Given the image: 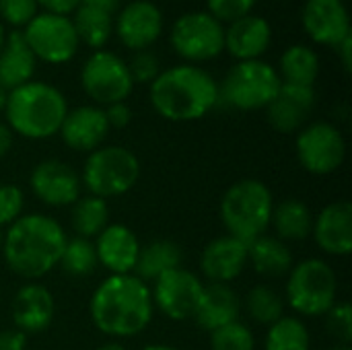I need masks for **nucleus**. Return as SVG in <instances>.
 <instances>
[{"label": "nucleus", "instance_id": "nucleus-1", "mask_svg": "<svg viewBox=\"0 0 352 350\" xmlns=\"http://www.w3.org/2000/svg\"><path fill=\"white\" fill-rule=\"evenodd\" d=\"M151 287L134 274H109L93 291L89 316L93 326L116 340L134 338L153 320Z\"/></svg>", "mask_w": 352, "mask_h": 350}, {"label": "nucleus", "instance_id": "nucleus-2", "mask_svg": "<svg viewBox=\"0 0 352 350\" xmlns=\"http://www.w3.org/2000/svg\"><path fill=\"white\" fill-rule=\"evenodd\" d=\"M66 241V231L56 219L31 212L6 227L0 254L16 276L39 281L58 266Z\"/></svg>", "mask_w": 352, "mask_h": 350}, {"label": "nucleus", "instance_id": "nucleus-3", "mask_svg": "<svg viewBox=\"0 0 352 350\" xmlns=\"http://www.w3.org/2000/svg\"><path fill=\"white\" fill-rule=\"evenodd\" d=\"M151 103L165 120L194 122L219 103V83L196 64H179L151 83Z\"/></svg>", "mask_w": 352, "mask_h": 350}, {"label": "nucleus", "instance_id": "nucleus-4", "mask_svg": "<svg viewBox=\"0 0 352 350\" xmlns=\"http://www.w3.org/2000/svg\"><path fill=\"white\" fill-rule=\"evenodd\" d=\"M68 111L66 97L50 83L29 80L12 91L6 99V126L12 134L29 140H45L58 134Z\"/></svg>", "mask_w": 352, "mask_h": 350}, {"label": "nucleus", "instance_id": "nucleus-5", "mask_svg": "<svg viewBox=\"0 0 352 350\" xmlns=\"http://www.w3.org/2000/svg\"><path fill=\"white\" fill-rule=\"evenodd\" d=\"M274 210V198L270 188L260 179L235 182L221 200V221L227 235L245 243L268 233Z\"/></svg>", "mask_w": 352, "mask_h": 350}, {"label": "nucleus", "instance_id": "nucleus-6", "mask_svg": "<svg viewBox=\"0 0 352 350\" xmlns=\"http://www.w3.org/2000/svg\"><path fill=\"white\" fill-rule=\"evenodd\" d=\"M287 276L285 299L297 318L326 316L338 303V276L326 260H301L293 264Z\"/></svg>", "mask_w": 352, "mask_h": 350}, {"label": "nucleus", "instance_id": "nucleus-7", "mask_svg": "<svg viewBox=\"0 0 352 350\" xmlns=\"http://www.w3.org/2000/svg\"><path fill=\"white\" fill-rule=\"evenodd\" d=\"M138 157L130 149L116 144H103L89 153L80 171V184L87 194L103 200L128 194L138 184Z\"/></svg>", "mask_w": 352, "mask_h": 350}, {"label": "nucleus", "instance_id": "nucleus-8", "mask_svg": "<svg viewBox=\"0 0 352 350\" xmlns=\"http://www.w3.org/2000/svg\"><path fill=\"white\" fill-rule=\"evenodd\" d=\"M280 85L283 80L276 68L268 62L243 60L237 62L219 85V103L223 101L239 111L266 109L276 97Z\"/></svg>", "mask_w": 352, "mask_h": 350}, {"label": "nucleus", "instance_id": "nucleus-9", "mask_svg": "<svg viewBox=\"0 0 352 350\" xmlns=\"http://www.w3.org/2000/svg\"><path fill=\"white\" fill-rule=\"evenodd\" d=\"M295 153L305 171L314 175H330L344 163L346 140L334 124L314 122L297 132Z\"/></svg>", "mask_w": 352, "mask_h": 350}, {"label": "nucleus", "instance_id": "nucleus-10", "mask_svg": "<svg viewBox=\"0 0 352 350\" xmlns=\"http://www.w3.org/2000/svg\"><path fill=\"white\" fill-rule=\"evenodd\" d=\"M82 91L99 105H111L126 101L132 93L134 80L128 64L113 52L97 50L80 70Z\"/></svg>", "mask_w": 352, "mask_h": 350}, {"label": "nucleus", "instance_id": "nucleus-11", "mask_svg": "<svg viewBox=\"0 0 352 350\" xmlns=\"http://www.w3.org/2000/svg\"><path fill=\"white\" fill-rule=\"evenodd\" d=\"M23 37L35 56L47 64H64L78 50V37L68 17L39 12L23 29Z\"/></svg>", "mask_w": 352, "mask_h": 350}, {"label": "nucleus", "instance_id": "nucleus-12", "mask_svg": "<svg viewBox=\"0 0 352 350\" xmlns=\"http://www.w3.org/2000/svg\"><path fill=\"white\" fill-rule=\"evenodd\" d=\"M171 45L188 62L212 60L225 50V29L210 12H188L171 27Z\"/></svg>", "mask_w": 352, "mask_h": 350}, {"label": "nucleus", "instance_id": "nucleus-13", "mask_svg": "<svg viewBox=\"0 0 352 350\" xmlns=\"http://www.w3.org/2000/svg\"><path fill=\"white\" fill-rule=\"evenodd\" d=\"M204 283L198 274L186 268H173L153 283V305L173 322L192 320Z\"/></svg>", "mask_w": 352, "mask_h": 350}, {"label": "nucleus", "instance_id": "nucleus-14", "mask_svg": "<svg viewBox=\"0 0 352 350\" xmlns=\"http://www.w3.org/2000/svg\"><path fill=\"white\" fill-rule=\"evenodd\" d=\"M29 188L39 202L52 208L72 206L82 196L80 173L60 159H45L37 163L29 175Z\"/></svg>", "mask_w": 352, "mask_h": 350}, {"label": "nucleus", "instance_id": "nucleus-15", "mask_svg": "<svg viewBox=\"0 0 352 350\" xmlns=\"http://www.w3.org/2000/svg\"><path fill=\"white\" fill-rule=\"evenodd\" d=\"M109 124L105 111L97 105H78L68 109L58 134L62 136L64 144L76 153H93L105 144L109 134Z\"/></svg>", "mask_w": 352, "mask_h": 350}, {"label": "nucleus", "instance_id": "nucleus-16", "mask_svg": "<svg viewBox=\"0 0 352 350\" xmlns=\"http://www.w3.org/2000/svg\"><path fill=\"white\" fill-rule=\"evenodd\" d=\"M314 107H316L314 87L283 83L276 97L266 107V116L276 132L293 134L299 132L303 126H307Z\"/></svg>", "mask_w": 352, "mask_h": 350}, {"label": "nucleus", "instance_id": "nucleus-17", "mask_svg": "<svg viewBox=\"0 0 352 350\" xmlns=\"http://www.w3.org/2000/svg\"><path fill=\"white\" fill-rule=\"evenodd\" d=\"M311 237L324 254L344 258L352 252V206L349 200L330 202L314 215Z\"/></svg>", "mask_w": 352, "mask_h": 350}, {"label": "nucleus", "instance_id": "nucleus-18", "mask_svg": "<svg viewBox=\"0 0 352 350\" xmlns=\"http://www.w3.org/2000/svg\"><path fill=\"white\" fill-rule=\"evenodd\" d=\"M303 27L316 43L338 47L351 35L349 10L342 0H307Z\"/></svg>", "mask_w": 352, "mask_h": 350}, {"label": "nucleus", "instance_id": "nucleus-19", "mask_svg": "<svg viewBox=\"0 0 352 350\" xmlns=\"http://www.w3.org/2000/svg\"><path fill=\"white\" fill-rule=\"evenodd\" d=\"M248 268V243L231 235L212 239L200 254V272L208 283L229 285Z\"/></svg>", "mask_w": 352, "mask_h": 350}, {"label": "nucleus", "instance_id": "nucleus-20", "mask_svg": "<svg viewBox=\"0 0 352 350\" xmlns=\"http://www.w3.org/2000/svg\"><path fill=\"white\" fill-rule=\"evenodd\" d=\"M95 252H97V262L109 272V274H132L138 252H140V241L136 233L122 225L113 223L107 225L95 239Z\"/></svg>", "mask_w": 352, "mask_h": 350}, {"label": "nucleus", "instance_id": "nucleus-21", "mask_svg": "<svg viewBox=\"0 0 352 350\" xmlns=\"http://www.w3.org/2000/svg\"><path fill=\"white\" fill-rule=\"evenodd\" d=\"M12 322L14 328L23 334H41L45 332L56 316V301L50 289L39 283L23 285L12 299Z\"/></svg>", "mask_w": 352, "mask_h": 350}, {"label": "nucleus", "instance_id": "nucleus-22", "mask_svg": "<svg viewBox=\"0 0 352 350\" xmlns=\"http://www.w3.org/2000/svg\"><path fill=\"white\" fill-rule=\"evenodd\" d=\"M116 31L122 43L130 50H146L163 31V14L157 4L148 0H136L124 6L118 14Z\"/></svg>", "mask_w": 352, "mask_h": 350}, {"label": "nucleus", "instance_id": "nucleus-23", "mask_svg": "<svg viewBox=\"0 0 352 350\" xmlns=\"http://www.w3.org/2000/svg\"><path fill=\"white\" fill-rule=\"evenodd\" d=\"M241 314V297L231 285L208 283L202 289L192 320L198 328L214 332L231 322H237Z\"/></svg>", "mask_w": 352, "mask_h": 350}, {"label": "nucleus", "instance_id": "nucleus-24", "mask_svg": "<svg viewBox=\"0 0 352 350\" xmlns=\"http://www.w3.org/2000/svg\"><path fill=\"white\" fill-rule=\"evenodd\" d=\"M270 25L266 19L256 14H245L229 25L225 31V47L239 62L243 60H260V56L270 45Z\"/></svg>", "mask_w": 352, "mask_h": 350}, {"label": "nucleus", "instance_id": "nucleus-25", "mask_svg": "<svg viewBox=\"0 0 352 350\" xmlns=\"http://www.w3.org/2000/svg\"><path fill=\"white\" fill-rule=\"evenodd\" d=\"M35 72V56L31 54L23 31H12L0 50V87L12 91L31 80Z\"/></svg>", "mask_w": 352, "mask_h": 350}, {"label": "nucleus", "instance_id": "nucleus-26", "mask_svg": "<svg viewBox=\"0 0 352 350\" xmlns=\"http://www.w3.org/2000/svg\"><path fill=\"white\" fill-rule=\"evenodd\" d=\"M293 254L285 241L274 235H260L248 243V266L264 278L287 276L293 268Z\"/></svg>", "mask_w": 352, "mask_h": 350}, {"label": "nucleus", "instance_id": "nucleus-27", "mask_svg": "<svg viewBox=\"0 0 352 350\" xmlns=\"http://www.w3.org/2000/svg\"><path fill=\"white\" fill-rule=\"evenodd\" d=\"M184 260L182 248L175 241L169 239H155L146 245H140L138 260L134 266V276H138L142 283H155L165 272L179 268Z\"/></svg>", "mask_w": 352, "mask_h": 350}, {"label": "nucleus", "instance_id": "nucleus-28", "mask_svg": "<svg viewBox=\"0 0 352 350\" xmlns=\"http://www.w3.org/2000/svg\"><path fill=\"white\" fill-rule=\"evenodd\" d=\"M270 227L276 233L274 237H278L285 243L305 241L307 237H311L314 212L305 202H301L297 198H289V200L274 204Z\"/></svg>", "mask_w": 352, "mask_h": 350}, {"label": "nucleus", "instance_id": "nucleus-29", "mask_svg": "<svg viewBox=\"0 0 352 350\" xmlns=\"http://www.w3.org/2000/svg\"><path fill=\"white\" fill-rule=\"evenodd\" d=\"M109 225V206L107 200L85 194L70 206V227L74 237L95 239Z\"/></svg>", "mask_w": 352, "mask_h": 350}, {"label": "nucleus", "instance_id": "nucleus-30", "mask_svg": "<svg viewBox=\"0 0 352 350\" xmlns=\"http://www.w3.org/2000/svg\"><path fill=\"white\" fill-rule=\"evenodd\" d=\"M320 74V60L318 54L307 45H291L280 56V80L289 85H303L314 87Z\"/></svg>", "mask_w": 352, "mask_h": 350}, {"label": "nucleus", "instance_id": "nucleus-31", "mask_svg": "<svg viewBox=\"0 0 352 350\" xmlns=\"http://www.w3.org/2000/svg\"><path fill=\"white\" fill-rule=\"evenodd\" d=\"M72 25H74L78 41L87 43L89 47H97V50L101 45H105V41L109 39V35L113 31L111 14L101 8L89 6V4H80L74 10Z\"/></svg>", "mask_w": 352, "mask_h": 350}, {"label": "nucleus", "instance_id": "nucleus-32", "mask_svg": "<svg viewBox=\"0 0 352 350\" xmlns=\"http://www.w3.org/2000/svg\"><path fill=\"white\" fill-rule=\"evenodd\" d=\"M264 350H311V336L305 322L297 316H283L268 326Z\"/></svg>", "mask_w": 352, "mask_h": 350}, {"label": "nucleus", "instance_id": "nucleus-33", "mask_svg": "<svg viewBox=\"0 0 352 350\" xmlns=\"http://www.w3.org/2000/svg\"><path fill=\"white\" fill-rule=\"evenodd\" d=\"M241 309H245L248 318L260 326H272L285 316V299L268 285H258L248 291L245 299H241Z\"/></svg>", "mask_w": 352, "mask_h": 350}, {"label": "nucleus", "instance_id": "nucleus-34", "mask_svg": "<svg viewBox=\"0 0 352 350\" xmlns=\"http://www.w3.org/2000/svg\"><path fill=\"white\" fill-rule=\"evenodd\" d=\"M58 266L62 268L64 274H68L72 278H82V276L93 274L95 268L99 266L95 243L91 239H82V237L68 239L62 250Z\"/></svg>", "mask_w": 352, "mask_h": 350}, {"label": "nucleus", "instance_id": "nucleus-35", "mask_svg": "<svg viewBox=\"0 0 352 350\" xmlns=\"http://www.w3.org/2000/svg\"><path fill=\"white\" fill-rule=\"evenodd\" d=\"M210 350H256V336L241 320L210 332Z\"/></svg>", "mask_w": 352, "mask_h": 350}, {"label": "nucleus", "instance_id": "nucleus-36", "mask_svg": "<svg viewBox=\"0 0 352 350\" xmlns=\"http://www.w3.org/2000/svg\"><path fill=\"white\" fill-rule=\"evenodd\" d=\"M326 330L338 344H351L352 340V309L346 301L336 303L326 314Z\"/></svg>", "mask_w": 352, "mask_h": 350}, {"label": "nucleus", "instance_id": "nucleus-37", "mask_svg": "<svg viewBox=\"0 0 352 350\" xmlns=\"http://www.w3.org/2000/svg\"><path fill=\"white\" fill-rule=\"evenodd\" d=\"M25 208V194L14 184L0 186V229L10 227L16 219L23 217Z\"/></svg>", "mask_w": 352, "mask_h": 350}, {"label": "nucleus", "instance_id": "nucleus-38", "mask_svg": "<svg viewBox=\"0 0 352 350\" xmlns=\"http://www.w3.org/2000/svg\"><path fill=\"white\" fill-rule=\"evenodd\" d=\"M37 14V0H0V17L12 27H25Z\"/></svg>", "mask_w": 352, "mask_h": 350}, {"label": "nucleus", "instance_id": "nucleus-39", "mask_svg": "<svg viewBox=\"0 0 352 350\" xmlns=\"http://www.w3.org/2000/svg\"><path fill=\"white\" fill-rule=\"evenodd\" d=\"M256 0H208V10L219 23H233L254 8Z\"/></svg>", "mask_w": 352, "mask_h": 350}, {"label": "nucleus", "instance_id": "nucleus-40", "mask_svg": "<svg viewBox=\"0 0 352 350\" xmlns=\"http://www.w3.org/2000/svg\"><path fill=\"white\" fill-rule=\"evenodd\" d=\"M128 70H130V76L134 83H153L157 76H159V60L155 54L142 50L138 52L132 62L128 64Z\"/></svg>", "mask_w": 352, "mask_h": 350}, {"label": "nucleus", "instance_id": "nucleus-41", "mask_svg": "<svg viewBox=\"0 0 352 350\" xmlns=\"http://www.w3.org/2000/svg\"><path fill=\"white\" fill-rule=\"evenodd\" d=\"M103 111H105V118H107L109 128H118V130H122V128H126V126L130 124V120H132V109L128 107V103H126V101L111 103V105H107Z\"/></svg>", "mask_w": 352, "mask_h": 350}, {"label": "nucleus", "instance_id": "nucleus-42", "mask_svg": "<svg viewBox=\"0 0 352 350\" xmlns=\"http://www.w3.org/2000/svg\"><path fill=\"white\" fill-rule=\"evenodd\" d=\"M27 349V334L16 328L0 330V350H25Z\"/></svg>", "mask_w": 352, "mask_h": 350}, {"label": "nucleus", "instance_id": "nucleus-43", "mask_svg": "<svg viewBox=\"0 0 352 350\" xmlns=\"http://www.w3.org/2000/svg\"><path fill=\"white\" fill-rule=\"evenodd\" d=\"M80 2L82 0H37V6H43L45 12L68 17L70 12H74L80 6Z\"/></svg>", "mask_w": 352, "mask_h": 350}, {"label": "nucleus", "instance_id": "nucleus-44", "mask_svg": "<svg viewBox=\"0 0 352 350\" xmlns=\"http://www.w3.org/2000/svg\"><path fill=\"white\" fill-rule=\"evenodd\" d=\"M10 146H12V130L6 124L0 122V159L4 155H8Z\"/></svg>", "mask_w": 352, "mask_h": 350}, {"label": "nucleus", "instance_id": "nucleus-45", "mask_svg": "<svg viewBox=\"0 0 352 350\" xmlns=\"http://www.w3.org/2000/svg\"><path fill=\"white\" fill-rule=\"evenodd\" d=\"M338 52H340V58H342V66H344V70L346 72H351V66H352V58H351V50H352V35H349L338 47H336Z\"/></svg>", "mask_w": 352, "mask_h": 350}, {"label": "nucleus", "instance_id": "nucleus-46", "mask_svg": "<svg viewBox=\"0 0 352 350\" xmlns=\"http://www.w3.org/2000/svg\"><path fill=\"white\" fill-rule=\"evenodd\" d=\"M80 4H89V6H95V8H101V10L113 14V10L118 8L120 0H82Z\"/></svg>", "mask_w": 352, "mask_h": 350}, {"label": "nucleus", "instance_id": "nucleus-47", "mask_svg": "<svg viewBox=\"0 0 352 350\" xmlns=\"http://www.w3.org/2000/svg\"><path fill=\"white\" fill-rule=\"evenodd\" d=\"M95 350H126L120 342H105V344H101V347H97Z\"/></svg>", "mask_w": 352, "mask_h": 350}, {"label": "nucleus", "instance_id": "nucleus-48", "mask_svg": "<svg viewBox=\"0 0 352 350\" xmlns=\"http://www.w3.org/2000/svg\"><path fill=\"white\" fill-rule=\"evenodd\" d=\"M142 350H179V349L169 347V344H148V347H144Z\"/></svg>", "mask_w": 352, "mask_h": 350}, {"label": "nucleus", "instance_id": "nucleus-49", "mask_svg": "<svg viewBox=\"0 0 352 350\" xmlns=\"http://www.w3.org/2000/svg\"><path fill=\"white\" fill-rule=\"evenodd\" d=\"M6 99H8V91H4V89L0 87V111H4V107H6Z\"/></svg>", "mask_w": 352, "mask_h": 350}, {"label": "nucleus", "instance_id": "nucleus-50", "mask_svg": "<svg viewBox=\"0 0 352 350\" xmlns=\"http://www.w3.org/2000/svg\"><path fill=\"white\" fill-rule=\"evenodd\" d=\"M4 41H6V33H4V27L0 25V50H2V45H4Z\"/></svg>", "mask_w": 352, "mask_h": 350}, {"label": "nucleus", "instance_id": "nucleus-51", "mask_svg": "<svg viewBox=\"0 0 352 350\" xmlns=\"http://www.w3.org/2000/svg\"><path fill=\"white\" fill-rule=\"evenodd\" d=\"M330 350H352L351 344H336V347H332Z\"/></svg>", "mask_w": 352, "mask_h": 350}, {"label": "nucleus", "instance_id": "nucleus-52", "mask_svg": "<svg viewBox=\"0 0 352 350\" xmlns=\"http://www.w3.org/2000/svg\"><path fill=\"white\" fill-rule=\"evenodd\" d=\"M2 239H4V231L0 229V250H2Z\"/></svg>", "mask_w": 352, "mask_h": 350}]
</instances>
